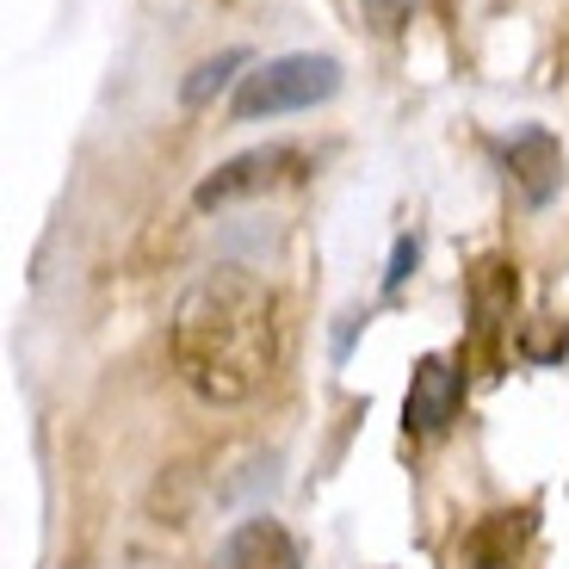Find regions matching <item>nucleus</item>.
<instances>
[{"label":"nucleus","instance_id":"nucleus-6","mask_svg":"<svg viewBox=\"0 0 569 569\" xmlns=\"http://www.w3.org/2000/svg\"><path fill=\"white\" fill-rule=\"evenodd\" d=\"M508 180L520 186L527 204H551V192L563 186V149L551 130H520L508 142Z\"/></svg>","mask_w":569,"mask_h":569},{"label":"nucleus","instance_id":"nucleus-3","mask_svg":"<svg viewBox=\"0 0 569 569\" xmlns=\"http://www.w3.org/2000/svg\"><path fill=\"white\" fill-rule=\"evenodd\" d=\"M303 149H291V142H267V149H248V156L223 161V168H211L199 180V192H192V204L199 211H223V204H242V199H260V192H279V186L303 180Z\"/></svg>","mask_w":569,"mask_h":569},{"label":"nucleus","instance_id":"nucleus-9","mask_svg":"<svg viewBox=\"0 0 569 569\" xmlns=\"http://www.w3.org/2000/svg\"><path fill=\"white\" fill-rule=\"evenodd\" d=\"M415 260H421V236H402V242H397V254H390V272H385V291H402V284H409Z\"/></svg>","mask_w":569,"mask_h":569},{"label":"nucleus","instance_id":"nucleus-8","mask_svg":"<svg viewBox=\"0 0 569 569\" xmlns=\"http://www.w3.org/2000/svg\"><path fill=\"white\" fill-rule=\"evenodd\" d=\"M242 62H248L242 50H223V57L199 62V69H192V81H186V106H204V100H211V93H217V87L229 81V74L242 69Z\"/></svg>","mask_w":569,"mask_h":569},{"label":"nucleus","instance_id":"nucleus-5","mask_svg":"<svg viewBox=\"0 0 569 569\" xmlns=\"http://www.w3.org/2000/svg\"><path fill=\"white\" fill-rule=\"evenodd\" d=\"M223 569H303V545L272 513H254L223 539Z\"/></svg>","mask_w":569,"mask_h":569},{"label":"nucleus","instance_id":"nucleus-7","mask_svg":"<svg viewBox=\"0 0 569 569\" xmlns=\"http://www.w3.org/2000/svg\"><path fill=\"white\" fill-rule=\"evenodd\" d=\"M532 532V513H489L483 527L470 532V569H513L520 563V545Z\"/></svg>","mask_w":569,"mask_h":569},{"label":"nucleus","instance_id":"nucleus-4","mask_svg":"<svg viewBox=\"0 0 569 569\" xmlns=\"http://www.w3.org/2000/svg\"><path fill=\"white\" fill-rule=\"evenodd\" d=\"M458 402H465V371L446 353H427L409 378V402H402V427L409 433H440V427L458 421Z\"/></svg>","mask_w":569,"mask_h":569},{"label":"nucleus","instance_id":"nucleus-1","mask_svg":"<svg viewBox=\"0 0 569 569\" xmlns=\"http://www.w3.org/2000/svg\"><path fill=\"white\" fill-rule=\"evenodd\" d=\"M168 347L192 397L236 409L260 397L279 366V298L248 267H217L180 298Z\"/></svg>","mask_w":569,"mask_h":569},{"label":"nucleus","instance_id":"nucleus-10","mask_svg":"<svg viewBox=\"0 0 569 569\" xmlns=\"http://www.w3.org/2000/svg\"><path fill=\"white\" fill-rule=\"evenodd\" d=\"M366 7H397V0H366Z\"/></svg>","mask_w":569,"mask_h":569},{"label":"nucleus","instance_id":"nucleus-2","mask_svg":"<svg viewBox=\"0 0 569 569\" xmlns=\"http://www.w3.org/2000/svg\"><path fill=\"white\" fill-rule=\"evenodd\" d=\"M341 93V62L316 57V50H298V57H272L260 62L254 74H242L236 87V106L229 112L242 118H284V112H310V106L335 100Z\"/></svg>","mask_w":569,"mask_h":569}]
</instances>
